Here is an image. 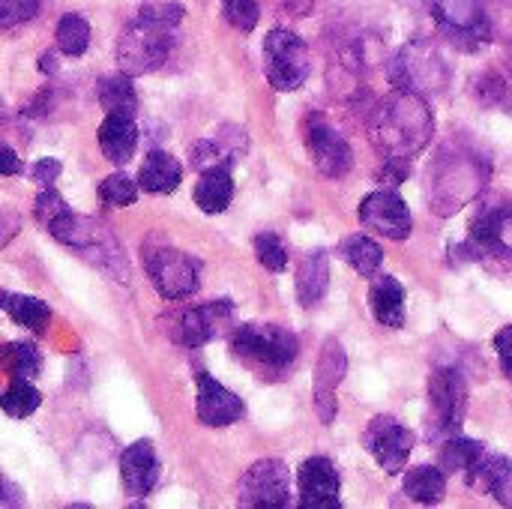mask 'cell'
<instances>
[{
  "label": "cell",
  "mask_w": 512,
  "mask_h": 509,
  "mask_svg": "<svg viewBox=\"0 0 512 509\" xmlns=\"http://www.w3.org/2000/svg\"><path fill=\"white\" fill-rule=\"evenodd\" d=\"M231 354L261 378L282 375L294 366L300 342L279 324H243L231 333Z\"/></svg>",
  "instance_id": "cell-4"
},
{
  "label": "cell",
  "mask_w": 512,
  "mask_h": 509,
  "mask_svg": "<svg viewBox=\"0 0 512 509\" xmlns=\"http://www.w3.org/2000/svg\"><path fill=\"white\" fill-rule=\"evenodd\" d=\"M471 243L483 255L512 258V207H486L471 222Z\"/></svg>",
  "instance_id": "cell-20"
},
{
  "label": "cell",
  "mask_w": 512,
  "mask_h": 509,
  "mask_svg": "<svg viewBox=\"0 0 512 509\" xmlns=\"http://www.w3.org/2000/svg\"><path fill=\"white\" fill-rule=\"evenodd\" d=\"M345 372H348V357L339 339H327L315 366V411L324 426H330L336 417V390L345 381Z\"/></svg>",
  "instance_id": "cell-19"
},
{
  "label": "cell",
  "mask_w": 512,
  "mask_h": 509,
  "mask_svg": "<svg viewBox=\"0 0 512 509\" xmlns=\"http://www.w3.org/2000/svg\"><path fill=\"white\" fill-rule=\"evenodd\" d=\"M306 147H309V156L315 162V168L324 174V177H345L351 168H354V150L351 144L333 129L327 126L324 120H312L309 129H306Z\"/></svg>",
  "instance_id": "cell-16"
},
{
  "label": "cell",
  "mask_w": 512,
  "mask_h": 509,
  "mask_svg": "<svg viewBox=\"0 0 512 509\" xmlns=\"http://www.w3.org/2000/svg\"><path fill=\"white\" fill-rule=\"evenodd\" d=\"M255 258L270 273H282L288 267V249H285V243L276 234H258L255 237Z\"/></svg>",
  "instance_id": "cell-37"
},
{
  "label": "cell",
  "mask_w": 512,
  "mask_h": 509,
  "mask_svg": "<svg viewBox=\"0 0 512 509\" xmlns=\"http://www.w3.org/2000/svg\"><path fill=\"white\" fill-rule=\"evenodd\" d=\"M54 42H57V51H63L66 57H81L87 51V45H90V24H87V18L78 15V12H66L57 21Z\"/></svg>",
  "instance_id": "cell-34"
},
{
  "label": "cell",
  "mask_w": 512,
  "mask_h": 509,
  "mask_svg": "<svg viewBox=\"0 0 512 509\" xmlns=\"http://www.w3.org/2000/svg\"><path fill=\"white\" fill-rule=\"evenodd\" d=\"M183 21L180 3H147L138 9V15L126 24V30L117 39V63L126 75H150L156 72L171 48H174V30Z\"/></svg>",
  "instance_id": "cell-1"
},
{
  "label": "cell",
  "mask_w": 512,
  "mask_h": 509,
  "mask_svg": "<svg viewBox=\"0 0 512 509\" xmlns=\"http://www.w3.org/2000/svg\"><path fill=\"white\" fill-rule=\"evenodd\" d=\"M18 231H21V216L9 207H0V249L9 246Z\"/></svg>",
  "instance_id": "cell-43"
},
{
  "label": "cell",
  "mask_w": 512,
  "mask_h": 509,
  "mask_svg": "<svg viewBox=\"0 0 512 509\" xmlns=\"http://www.w3.org/2000/svg\"><path fill=\"white\" fill-rule=\"evenodd\" d=\"M39 12V0H0V30L30 21Z\"/></svg>",
  "instance_id": "cell-40"
},
{
  "label": "cell",
  "mask_w": 512,
  "mask_h": 509,
  "mask_svg": "<svg viewBox=\"0 0 512 509\" xmlns=\"http://www.w3.org/2000/svg\"><path fill=\"white\" fill-rule=\"evenodd\" d=\"M402 492L417 501V504H441L444 495H447V474L435 465H420V468H411L405 474V483H402Z\"/></svg>",
  "instance_id": "cell-29"
},
{
  "label": "cell",
  "mask_w": 512,
  "mask_h": 509,
  "mask_svg": "<svg viewBox=\"0 0 512 509\" xmlns=\"http://www.w3.org/2000/svg\"><path fill=\"white\" fill-rule=\"evenodd\" d=\"M360 222L366 231H375L387 240H408L414 231L411 210L405 198L393 189H378L363 198L360 204Z\"/></svg>",
  "instance_id": "cell-12"
},
{
  "label": "cell",
  "mask_w": 512,
  "mask_h": 509,
  "mask_svg": "<svg viewBox=\"0 0 512 509\" xmlns=\"http://www.w3.org/2000/svg\"><path fill=\"white\" fill-rule=\"evenodd\" d=\"M21 171H24V165H21L18 153L6 141H0V177H18Z\"/></svg>",
  "instance_id": "cell-45"
},
{
  "label": "cell",
  "mask_w": 512,
  "mask_h": 509,
  "mask_svg": "<svg viewBox=\"0 0 512 509\" xmlns=\"http://www.w3.org/2000/svg\"><path fill=\"white\" fill-rule=\"evenodd\" d=\"M366 450L375 456V462L387 471V474H402V468L408 465V456L414 450V432L405 429L399 420L393 417H378L369 423L366 429Z\"/></svg>",
  "instance_id": "cell-14"
},
{
  "label": "cell",
  "mask_w": 512,
  "mask_h": 509,
  "mask_svg": "<svg viewBox=\"0 0 512 509\" xmlns=\"http://www.w3.org/2000/svg\"><path fill=\"white\" fill-rule=\"evenodd\" d=\"M120 480L126 495L132 498H144L153 492L159 480V459L150 441H135L120 453Z\"/></svg>",
  "instance_id": "cell-21"
},
{
  "label": "cell",
  "mask_w": 512,
  "mask_h": 509,
  "mask_svg": "<svg viewBox=\"0 0 512 509\" xmlns=\"http://www.w3.org/2000/svg\"><path fill=\"white\" fill-rule=\"evenodd\" d=\"M249 138L246 129L240 126H219V132H213L210 138H201L189 147V159L198 171H210V168H228L237 165L246 156Z\"/></svg>",
  "instance_id": "cell-18"
},
{
  "label": "cell",
  "mask_w": 512,
  "mask_h": 509,
  "mask_svg": "<svg viewBox=\"0 0 512 509\" xmlns=\"http://www.w3.org/2000/svg\"><path fill=\"white\" fill-rule=\"evenodd\" d=\"M144 264L162 300H186L201 288V264L174 246H147Z\"/></svg>",
  "instance_id": "cell-7"
},
{
  "label": "cell",
  "mask_w": 512,
  "mask_h": 509,
  "mask_svg": "<svg viewBox=\"0 0 512 509\" xmlns=\"http://www.w3.org/2000/svg\"><path fill=\"white\" fill-rule=\"evenodd\" d=\"M0 309H3V291H0Z\"/></svg>",
  "instance_id": "cell-48"
},
{
  "label": "cell",
  "mask_w": 512,
  "mask_h": 509,
  "mask_svg": "<svg viewBox=\"0 0 512 509\" xmlns=\"http://www.w3.org/2000/svg\"><path fill=\"white\" fill-rule=\"evenodd\" d=\"M60 171H63L60 159H51V156H48V159H39V162L30 168V180L39 183V186L45 189V186H51V183L60 177Z\"/></svg>",
  "instance_id": "cell-41"
},
{
  "label": "cell",
  "mask_w": 512,
  "mask_h": 509,
  "mask_svg": "<svg viewBox=\"0 0 512 509\" xmlns=\"http://www.w3.org/2000/svg\"><path fill=\"white\" fill-rule=\"evenodd\" d=\"M342 258H345L360 276L372 279V276L381 270V264H384V249H381L372 237L354 234V237H348V240L342 243Z\"/></svg>",
  "instance_id": "cell-33"
},
{
  "label": "cell",
  "mask_w": 512,
  "mask_h": 509,
  "mask_svg": "<svg viewBox=\"0 0 512 509\" xmlns=\"http://www.w3.org/2000/svg\"><path fill=\"white\" fill-rule=\"evenodd\" d=\"M435 120L426 99L414 90L396 87L372 117V138L390 159H411L432 141Z\"/></svg>",
  "instance_id": "cell-2"
},
{
  "label": "cell",
  "mask_w": 512,
  "mask_h": 509,
  "mask_svg": "<svg viewBox=\"0 0 512 509\" xmlns=\"http://www.w3.org/2000/svg\"><path fill=\"white\" fill-rule=\"evenodd\" d=\"M48 234L57 243L81 252L90 264H96L102 273L114 276L117 282H129V264H126V255H123V246L114 240V234L102 222L66 210L48 225Z\"/></svg>",
  "instance_id": "cell-3"
},
{
  "label": "cell",
  "mask_w": 512,
  "mask_h": 509,
  "mask_svg": "<svg viewBox=\"0 0 512 509\" xmlns=\"http://www.w3.org/2000/svg\"><path fill=\"white\" fill-rule=\"evenodd\" d=\"M180 180H183V168L165 150L147 153V159L138 171V186L150 195H171L180 186Z\"/></svg>",
  "instance_id": "cell-26"
},
{
  "label": "cell",
  "mask_w": 512,
  "mask_h": 509,
  "mask_svg": "<svg viewBox=\"0 0 512 509\" xmlns=\"http://www.w3.org/2000/svg\"><path fill=\"white\" fill-rule=\"evenodd\" d=\"M435 171L438 174L432 180V207L435 213H444V216L462 210V204L471 201L489 180V165L468 153H459V156L441 153Z\"/></svg>",
  "instance_id": "cell-5"
},
{
  "label": "cell",
  "mask_w": 512,
  "mask_h": 509,
  "mask_svg": "<svg viewBox=\"0 0 512 509\" xmlns=\"http://www.w3.org/2000/svg\"><path fill=\"white\" fill-rule=\"evenodd\" d=\"M234 318V306L231 300H213L195 309H186L174 318L171 336L174 342L186 345V348H201L207 342H213Z\"/></svg>",
  "instance_id": "cell-13"
},
{
  "label": "cell",
  "mask_w": 512,
  "mask_h": 509,
  "mask_svg": "<svg viewBox=\"0 0 512 509\" xmlns=\"http://www.w3.org/2000/svg\"><path fill=\"white\" fill-rule=\"evenodd\" d=\"M96 96H99V105L105 114H120V117H135L138 111V96H135V87H132V75L126 72H114V75H105L96 87Z\"/></svg>",
  "instance_id": "cell-28"
},
{
  "label": "cell",
  "mask_w": 512,
  "mask_h": 509,
  "mask_svg": "<svg viewBox=\"0 0 512 509\" xmlns=\"http://www.w3.org/2000/svg\"><path fill=\"white\" fill-rule=\"evenodd\" d=\"M138 147V129L135 117H120V114H105L99 126V150L111 165H126L135 156Z\"/></svg>",
  "instance_id": "cell-22"
},
{
  "label": "cell",
  "mask_w": 512,
  "mask_h": 509,
  "mask_svg": "<svg viewBox=\"0 0 512 509\" xmlns=\"http://www.w3.org/2000/svg\"><path fill=\"white\" fill-rule=\"evenodd\" d=\"M468 486L495 498L501 507H512V459H483L474 471H468Z\"/></svg>",
  "instance_id": "cell-23"
},
{
  "label": "cell",
  "mask_w": 512,
  "mask_h": 509,
  "mask_svg": "<svg viewBox=\"0 0 512 509\" xmlns=\"http://www.w3.org/2000/svg\"><path fill=\"white\" fill-rule=\"evenodd\" d=\"M390 78L402 90L426 93V90H438L447 81V69H444V60L435 51V45H429V42H411L393 60Z\"/></svg>",
  "instance_id": "cell-11"
},
{
  "label": "cell",
  "mask_w": 512,
  "mask_h": 509,
  "mask_svg": "<svg viewBox=\"0 0 512 509\" xmlns=\"http://www.w3.org/2000/svg\"><path fill=\"white\" fill-rule=\"evenodd\" d=\"M483 459H486V447L480 441H474V438H459V435L447 438L444 450L438 453V462H441L444 474H468Z\"/></svg>",
  "instance_id": "cell-31"
},
{
  "label": "cell",
  "mask_w": 512,
  "mask_h": 509,
  "mask_svg": "<svg viewBox=\"0 0 512 509\" xmlns=\"http://www.w3.org/2000/svg\"><path fill=\"white\" fill-rule=\"evenodd\" d=\"M195 387H198V396H195V414L204 426L210 429H225L231 423H237L246 408H243V399L237 393H231L228 387H222L216 378H210L207 372H195Z\"/></svg>",
  "instance_id": "cell-17"
},
{
  "label": "cell",
  "mask_w": 512,
  "mask_h": 509,
  "mask_svg": "<svg viewBox=\"0 0 512 509\" xmlns=\"http://www.w3.org/2000/svg\"><path fill=\"white\" fill-rule=\"evenodd\" d=\"M222 12H225L228 24L243 30V33L255 30V24L261 18L258 0H222Z\"/></svg>",
  "instance_id": "cell-38"
},
{
  "label": "cell",
  "mask_w": 512,
  "mask_h": 509,
  "mask_svg": "<svg viewBox=\"0 0 512 509\" xmlns=\"http://www.w3.org/2000/svg\"><path fill=\"white\" fill-rule=\"evenodd\" d=\"M309 72H312L309 45L285 27H273L264 39V75H267V81L279 93H291V90H300L306 84Z\"/></svg>",
  "instance_id": "cell-6"
},
{
  "label": "cell",
  "mask_w": 512,
  "mask_h": 509,
  "mask_svg": "<svg viewBox=\"0 0 512 509\" xmlns=\"http://www.w3.org/2000/svg\"><path fill=\"white\" fill-rule=\"evenodd\" d=\"M99 198L105 207H129L138 201V183L126 174H108L102 183H99Z\"/></svg>",
  "instance_id": "cell-36"
},
{
  "label": "cell",
  "mask_w": 512,
  "mask_h": 509,
  "mask_svg": "<svg viewBox=\"0 0 512 509\" xmlns=\"http://www.w3.org/2000/svg\"><path fill=\"white\" fill-rule=\"evenodd\" d=\"M234 201V180H231V171L228 168H210V171H201V180L195 186V204L216 216V213H225L228 204Z\"/></svg>",
  "instance_id": "cell-27"
},
{
  "label": "cell",
  "mask_w": 512,
  "mask_h": 509,
  "mask_svg": "<svg viewBox=\"0 0 512 509\" xmlns=\"http://www.w3.org/2000/svg\"><path fill=\"white\" fill-rule=\"evenodd\" d=\"M327 285H330V255L324 249H312L300 270H297V300L300 306L312 309L324 300L327 294Z\"/></svg>",
  "instance_id": "cell-25"
},
{
  "label": "cell",
  "mask_w": 512,
  "mask_h": 509,
  "mask_svg": "<svg viewBox=\"0 0 512 509\" xmlns=\"http://www.w3.org/2000/svg\"><path fill=\"white\" fill-rule=\"evenodd\" d=\"M432 15L441 27L444 39L465 51L480 48L492 33L486 9L477 0H435Z\"/></svg>",
  "instance_id": "cell-9"
},
{
  "label": "cell",
  "mask_w": 512,
  "mask_h": 509,
  "mask_svg": "<svg viewBox=\"0 0 512 509\" xmlns=\"http://www.w3.org/2000/svg\"><path fill=\"white\" fill-rule=\"evenodd\" d=\"M39 69H42V72H54V69H57V66H54V57H51V54H42Z\"/></svg>",
  "instance_id": "cell-46"
},
{
  "label": "cell",
  "mask_w": 512,
  "mask_h": 509,
  "mask_svg": "<svg viewBox=\"0 0 512 509\" xmlns=\"http://www.w3.org/2000/svg\"><path fill=\"white\" fill-rule=\"evenodd\" d=\"M3 312L18 324L27 327L30 333L42 336L48 321H51V309L48 303H42L39 297H27V294H6L3 291Z\"/></svg>",
  "instance_id": "cell-30"
},
{
  "label": "cell",
  "mask_w": 512,
  "mask_h": 509,
  "mask_svg": "<svg viewBox=\"0 0 512 509\" xmlns=\"http://www.w3.org/2000/svg\"><path fill=\"white\" fill-rule=\"evenodd\" d=\"M240 507L255 509H285L291 504V477L285 462L279 459H261L255 462L237 489Z\"/></svg>",
  "instance_id": "cell-10"
},
{
  "label": "cell",
  "mask_w": 512,
  "mask_h": 509,
  "mask_svg": "<svg viewBox=\"0 0 512 509\" xmlns=\"http://www.w3.org/2000/svg\"><path fill=\"white\" fill-rule=\"evenodd\" d=\"M369 306L378 324L399 330L405 324V288L396 276H375L369 291Z\"/></svg>",
  "instance_id": "cell-24"
},
{
  "label": "cell",
  "mask_w": 512,
  "mask_h": 509,
  "mask_svg": "<svg viewBox=\"0 0 512 509\" xmlns=\"http://www.w3.org/2000/svg\"><path fill=\"white\" fill-rule=\"evenodd\" d=\"M39 405H42L39 390L30 381H24V378H12V384L0 393V411L9 414L12 420L30 417Z\"/></svg>",
  "instance_id": "cell-35"
},
{
  "label": "cell",
  "mask_w": 512,
  "mask_h": 509,
  "mask_svg": "<svg viewBox=\"0 0 512 509\" xmlns=\"http://www.w3.org/2000/svg\"><path fill=\"white\" fill-rule=\"evenodd\" d=\"M69 207H66V201L60 198V192H54L51 186H45L39 195H36V204H33V216H36V222L42 225V228H48L60 213H66Z\"/></svg>",
  "instance_id": "cell-39"
},
{
  "label": "cell",
  "mask_w": 512,
  "mask_h": 509,
  "mask_svg": "<svg viewBox=\"0 0 512 509\" xmlns=\"http://www.w3.org/2000/svg\"><path fill=\"white\" fill-rule=\"evenodd\" d=\"M0 369L9 378L33 381L42 372V354L33 342H6L0 345Z\"/></svg>",
  "instance_id": "cell-32"
},
{
  "label": "cell",
  "mask_w": 512,
  "mask_h": 509,
  "mask_svg": "<svg viewBox=\"0 0 512 509\" xmlns=\"http://www.w3.org/2000/svg\"><path fill=\"white\" fill-rule=\"evenodd\" d=\"M429 402H432V435L453 438L462 432L465 411H468V384L459 369H438L429 381Z\"/></svg>",
  "instance_id": "cell-8"
},
{
  "label": "cell",
  "mask_w": 512,
  "mask_h": 509,
  "mask_svg": "<svg viewBox=\"0 0 512 509\" xmlns=\"http://www.w3.org/2000/svg\"><path fill=\"white\" fill-rule=\"evenodd\" d=\"M0 498H3V477H0Z\"/></svg>",
  "instance_id": "cell-47"
},
{
  "label": "cell",
  "mask_w": 512,
  "mask_h": 509,
  "mask_svg": "<svg viewBox=\"0 0 512 509\" xmlns=\"http://www.w3.org/2000/svg\"><path fill=\"white\" fill-rule=\"evenodd\" d=\"M495 351H498V360H501L504 375L512 381V327L498 330V336H495Z\"/></svg>",
  "instance_id": "cell-44"
},
{
  "label": "cell",
  "mask_w": 512,
  "mask_h": 509,
  "mask_svg": "<svg viewBox=\"0 0 512 509\" xmlns=\"http://www.w3.org/2000/svg\"><path fill=\"white\" fill-rule=\"evenodd\" d=\"M297 486H300V509H339V471L330 459L312 456L300 465L297 471Z\"/></svg>",
  "instance_id": "cell-15"
},
{
  "label": "cell",
  "mask_w": 512,
  "mask_h": 509,
  "mask_svg": "<svg viewBox=\"0 0 512 509\" xmlns=\"http://www.w3.org/2000/svg\"><path fill=\"white\" fill-rule=\"evenodd\" d=\"M408 174H411V159H387V165L381 171V183L399 186L402 180H408Z\"/></svg>",
  "instance_id": "cell-42"
}]
</instances>
